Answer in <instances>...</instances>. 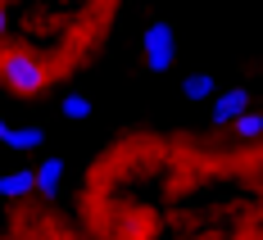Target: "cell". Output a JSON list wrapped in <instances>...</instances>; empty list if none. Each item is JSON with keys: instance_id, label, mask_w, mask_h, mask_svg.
Returning <instances> with one entry per match:
<instances>
[{"instance_id": "9c48e42d", "label": "cell", "mask_w": 263, "mask_h": 240, "mask_svg": "<svg viewBox=\"0 0 263 240\" xmlns=\"http://www.w3.org/2000/svg\"><path fill=\"white\" fill-rule=\"evenodd\" d=\"M59 109H64V118H68V123H86V118L96 113V105H91V95H82V91H68Z\"/></svg>"}, {"instance_id": "277c9868", "label": "cell", "mask_w": 263, "mask_h": 240, "mask_svg": "<svg viewBox=\"0 0 263 240\" xmlns=\"http://www.w3.org/2000/svg\"><path fill=\"white\" fill-rule=\"evenodd\" d=\"M64 177H68V163L59 159V154H46V159L32 163V182H36V195L41 199H54L59 186H64Z\"/></svg>"}, {"instance_id": "6da1fadb", "label": "cell", "mask_w": 263, "mask_h": 240, "mask_svg": "<svg viewBox=\"0 0 263 240\" xmlns=\"http://www.w3.org/2000/svg\"><path fill=\"white\" fill-rule=\"evenodd\" d=\"M0 86L9 91V95H41L46 86H50V68H46V59L36 50H27V46H9V50H0Z\"/></svg>"}, {"instance_id": "52a82bcc", "label": "cell", "mask_w": 263, "mask_h": 240, "mask_svg": "<svg viewBox=\"0 0 263 240\" xmlns=\"http://www.w3.org/2000/svg\"><path fill=\"white\" fill-rule=\"evenodd\" d=\"M218 91H222V86H218V77H213V73H191V77L182 82V95L186 100H191V105H204V100H218Z\"/></svg>"}, {"instance_id": "5b68a950", "label": "cell", "mask_w": 263, "mask_h": 240, "mask_svg": "<svg viewBox=\"0 0 263 240\" xmlns=\"http://www.w3.org/2000/svg\"><path fill=\"white\" fill-rule=\"evenodd\" d=\"M36 182H32V163H18L9 172H0V199H32Z\"/></svg>"}, {"instance_id": "8fae6325", "label": "cell", "mask_w": 263, "mask_h": 240, "mask_svg": "<svg viewBox=\"0 0 263 240\" xmlns=\"http://www.w3.org/2000/svg\"><path fill=\"white\" fill-rule=\"evenodd\" d=\"M5 136H9V123H5V118H0V145H5Z\"/></svg>"}, {"instance_id": "3957f363", "label": "cell", "mask_w": 263, "mask_h": 240, "mask_svg": "<svg viewBox=\"0 0 263 240\" xmlns=\"http://www.w3.org/2000/svg\"><path fill=\"white\" fill-rule=\"evenodd\" d=\"M250 105H254V91L250 86H222L218 100L209 105V127L213 132H232L240 113H250Z\"/></svg>"}, {"instance_id": "7a4b0ae2", "label": "cell", "mask_w": 263, "mask_h": 240, "mask_svg": "<svg viewBox=\"0 0 263 240\" xmlns=\"http://www.w3.org/2000/svg\"><path fill=\"white\" fill-rule=\"evenodd\" d=\"M136 54H141V73L163 77L177 68V27L173 18H150L145 32L136 36Z\"/></svg>"}, {"instance_id": "8992f818", "label": "cell", "mask_w": 263, "mask_h": 240, "mask_svg": "<svg viewBox=\"0 0 263 240\" xmlns=\"http://www.w3.org/2000/svg\"><path fill=\"white\" fill-rule=\"evenodd\" d=\"M5 150H9V154H36V150H46V127H41V123L9 127V136H5Z\"/></svg>"}, {"instance_id": "30bf717a", "label": "cell", "mask_w": 263, "mask_h": 240, "mask_svg": "<svg viewBox=\"0 0 263 240\" xmlns=\"http://www.w3.org/2000/svg\"><path fill=\"white\" fill-rule=\"evenodd\" d=\"M5 36H9V5H0V50H5Z\"/></svg>"}, {"instance_id": "ba28073f", "label": "cell", "mask_w": 263, "mask_h": 240, "mask_svg": "<svg viewBox=\"0 0 263 240\" xmlns=\"http://www.w3.org/2000/svg\"><path fill=\"white\" fill-rule=\"evenodd\" d=\"M232 136H236V141H245V145L263 141V109H250V113H240L236 127H232Z\"/></svg>"}]
</instances>
